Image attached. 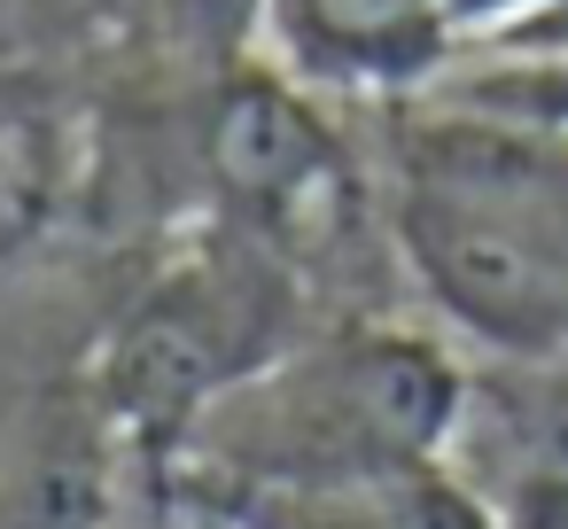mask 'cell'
I'll return each instance as SVG.
<instances>
[{
  "label": "cell",
  "instance_id": "cell-1",
  "mask_svg": "<svg viewBox=\"0 0 568 529\" xmlns=\"http://www.w3.org/2000/svg\"><path fill=\"white\" fill-rule=\"evenodd\" d=\"M467 413V366L397 319H320L242 389H226L164 459V498L211 513L257 490L343 482L444 459Z\"/></svg>",
  "mask_w": 568,
  "mask_h": 529
},
{
  "label": "cell",
  "instance_id": "cell-2",
  "mask_svg": "<svg viewBox=\"0 0 568 529\" xmlns=\"http://www.w3.org/2000/svg\"><path fill=\"white\" fill-rule=\"evenodd\" d=\"M389 234L467 343L521 366L568 358V133L483 110L420 118L397 149Z\"/></svg>",
  "mask_w": 568,
  "mask_h": 529
},
{
  "label": "cell",
  "instance_id": "cell-3",
  "mask_svg": "<svg viewBox=\"0 0 568 529\" xmlns=\"http://www.w3.org/2000/svg\"><path fill=\"white\" fill-rule=\"evenodd\" d=\"M304 335L288 265L242 234L234 250H203L149 281L94 350V405L102 420L164 475V459L187 444V428L242 389L257 366H273Z\"/></svg>",
  "mask_w": 568,
  "mask_h": 529
},
{
  "label": "cell",
  "instance_id": "cell-4",
  "mask_svg": "<svg viewBox=\"0 0 568 529\" xmlns=\"http://www.w3.org/2000/svg\"><path fill=\"white\" fill-rule=\"evenodd\" d=\"M195 521H219V529H498V513L483 506L475 482H459L452 459L374 467V475L304 482V490H257Z\"/></svg>",
  "mask_w": 568,
  "mask_h": 529
},
{
  "label": "cell",
  "instance_id": "cell-5",
  "mask_svg": "<svg viewBox=\"0 0 568 529\" xmlns=\"http://www.w3.org/2000/svg\"><path fill=\"white\" fill-rule=\"evenodd\" d=\"M273 24L296 71L335 79V87L428 79L459 32L452 0H273Z\"/></svg>",
  "mask_w": 568,
  "mask_h": 529
},
{
  "label": "cell",
  "instance_id": "cell-6",
  "mask_svg": "<svg viewBox=\"0 0 568 529\" xmlns=\"http://www.w3.org/2000/svg\"><path fill=\"white\" fill-rule=\"evenodd\" d=\"M180 529H219V521H195V513H180Z\"/></svg>",
  "mask_w": 568,
  "mask_h": 529
}]
</instances>
